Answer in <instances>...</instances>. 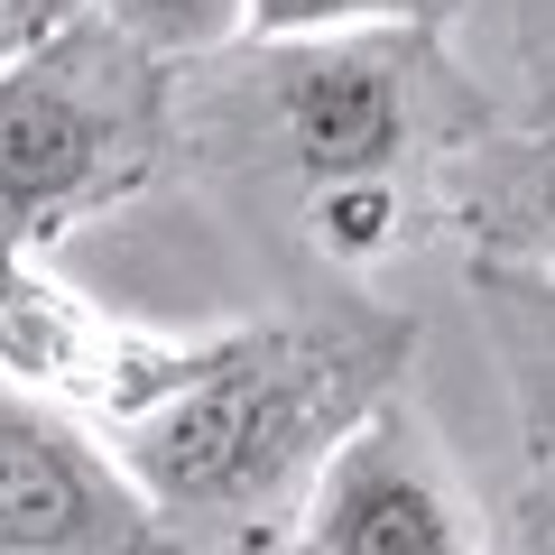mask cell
I'll use <instances>...</instances> for the list:
<instances>
[{
    "mask_svg": "<svg viewBox=\"0 0 555 555\" xmlns=\"http://www.w3.org/2000/svg\"><path fill=\"white\" fill-rule=\"evenodd\" d=\"M463 0H241V38H343V28H426L444 38Z\"/></svg>",
    "mask_w": 555,
    "mask_h": 555,
    "instance_id": "cell-10",
    "label": "cell"
},
{
    "mask_svg": "<svg viewBox=\"0 0 555 555\" xmlns=\"http://www.w3.org/2000/svg\"><path fill=\"white\" fill-rule=\"evenodd\" d=\"M436 204L463 241V269H509L555 287V120L463 139L436 167Z\"/></svg>",
    "mask_w": 555,
    "mask_h": 555,
    "instance_id": "cell-6",
    "label": "cell"
},
{
    "mask_svg": "<svg viewBox=\"0 0 555 555\" xmlns=\"http://www.w3.org/2000/svg\"><path fill=\"white\" fill-rule=\"evenodd\" d=\"M93 20L112 38H130L139 56L195 65V56H222L241 38V0H93Z\"/></svg>",
    "mask_w": 555,
    "mask_h": 555,
    "instance_id": "cell-8",
    "label": "cell"
},
{
    "mask_svg": "<svg viewBox=\"0 0 555 555\" xmlns=\"http://www.w3.org/2000/svg\"><path fill=\"white\" fill-rule=\"evenodd\" d=\"M177 158V65L139 56L83 0L56 38L0 65V269L130 204Z\"/></svg>",
    "mask_w": 555,
    "mask_h": 555,
    "instance_id": "cell-3",
    "label": "cell"
},
{
    "mask_svg": "<svg viewBox=\"0 0 555 555\" xmlns=\"http://www.w3.org/2000/svg\"><path fill=\"white\" fill-rule=\"evenodd\" d=\"M518 546L555 555V473H528V491H518Z\"/></svg>",
    "mask_w": 555,
    "mask_h": 555,
    "instance_id": "cell-12",
    "label": "cell"
},
{
    "mask_svg": "<svg viewBox=\"0 0 555 555\" xmlns=\"http://www.w3.org/2000/svg\"><path fill=\"white\" fill-rule=\"evenodd\" d=\"M491 352L509 371V408H518V444L537 473H555V287L546 278H509V269H473Z\"/></svg>",
    "mask_w": 555,
    "mask_h": 555,
    "instance_id": "cell-7",
    "label": "cell"
},
{
    "mask_svg": "<svg viewBox=\"0 0 555 555\" xmlns=\"http://www.w3.org/2000/svg\"><path fill=\"white\" fill-rule=\"evenodd\" d=\"M0 555H185L130 491L112 444L0 379Z\"/></svg>",
    "mask_w": 555,
    "mask_h": 555,
    "instance_id": "cell-5",
    "label": "cell"
},
{
    "mask_svg": "<svg viewBox=\"0 0 555 555\" xmlns=\"http://www.w3.org/2000/svg\"><path fill=\"white\" fill-rule=\"evenodd\" d=\"M491 130L454 83V56L426 28H343V38H232L222 56L177 65V149H204L232 177L343 185L389 177Z\"/></svg>",
    "mask_w": 555,
    "mask_h": 555,
    "instance_id": "cell-2",
    "label": "cell"
},
{
    "mask_svg": "<svg viewBox=\"0 0 555 555\" xmlns=\"http://www.w3.org/2000/svg\"><path fill=\"white\" fill-rule=\"evenodd\" d=\"M287 555H491V537L436 426L389 398L306 491Z\"/></svg>",
    "mask_w": 555,
    "mask_h": 555,
    "instance_id": "cell-4",
    "label": "cell"
},
{
    "mask_svg": "<svg viewBox=\"0 0 555 555\" xmlns=\"http://www.w3.org/2000/svg\"><path fill=\"white\" fill-rule=\"evenodd\" d=\"M408 352V315L204 334L195 379L112 426V463L185 555H287L306 491L398 398Z\"/></svg>",
    "mask_w": 555,
    "mask_h": 555,
    "instance_id": "cell-1",
    "label": "cell"
},
{
    "mask_svg": "<svg viewBox=\"0 0 555 555\" xmlns=\"http://www.w3.org/2000/svg\"><path fill=\"white\" fill-rule=\"evenodd\" d=\"M83 0H0V65H20L38 38H56Z\"/></svg>",
    "mask_w": 555,
    "mask_h": 555,
    "instance_id": "cell-11",
    "label": "cell"
},
{
    "mask_svg": "<svg viewBox=\"0 0 555 555\" xmlns=\"http://www.w3.org/2000/svg\"><path fill=\"white\" fill-rule=\"evenodd\" d=\"M306 232H315V250H324V259L361 269V259L398 250V232H408V185H389V177L306 185Z\"/></svg>",
    "mask_w": 555,
    "mask_h": 555,
    "instance_id": "cell-9",
    "label": "cell"
}]
</instances>
